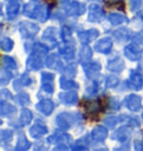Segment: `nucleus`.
<instances>
[{"label":"nucleus","instance_id":"37","mask_svg":"<svg viewBox=\"0 0 143 151\" xmlns=\"http://www.w3.org/2000/svg\"><path fill=\"white\" fill-rule=\"evenodd\" d=\"M120 82V79L116 77V76H109L107 78H106V87L107 88H115L116 86L119 85Z\"/></svg>","mask_w":143,"mask_h":151},{"label":"nucleus","instance_id":"48","mask_svg":"<svg viewBox=\"0 0 143 151\" xmlns=\"http://www.w3.org/2000/svg\"><path fill=\"white\" fill-rule=\"evenodd\" d=\"M134 148H135L136 150H142L143 149V142L135 141L134 142Z\"/></svg>","mask_w":143,"mask_h":151},{"label":"nucleus","instance_id":"15","mask_svg":"<svg viewBox=\"0 0 143 151\" xmlns=\"http://www.w3.org/2000/svg\"><path fill=\"white\" fill-rule=\"evenodd\" d=\"M59 99L62 100V102L67 106L75 104L78 101V96L74 90H69V92H62L59 93Z\"/></svg>","mask_w":143,"mask_h":151},{"label":"nucleus","instance_id":"38","mask_svg":"<svg viewBox=\"0 0 143 151\" xmlns=\"http://www.w3.org/2000/svg\"><path fill=\"white\" fill-rule=\"evenodd\" d=\"M10 69H7V68H4L1 70V83L2 85H6V82H9V80L12 78V75L10 73Z\"/></svg>","mask_w":143,"mask_h":151},{"label":"nucleus","instance_id":"21","mask_svg":"<svg viewBox=\"0 0 143 151\" xmlns=\"http://www.w3.org/2000/svg\"><path fill=\"white\" fill-rule=\"evenodd\" d=\"M85 110L90 113L91 116H95L100 112L101 110V102L98 100H91V101H87L85 102Z\"/></svg>","mask_w":143,"mask_h":151},{"label":"nucleus","instance_id":"47","mask_svg":"<svg viewBox=\"0 0 143 151\" xmlns=\"http://www.w3.org/2000/svg\"><path fill=\"white\" fill-rule=\"evenodd\" d=\"M12 97H11V94L9 93V91H7V90H2L1 91V100H4V101H9V99H11Z\"/></svg>","mask_w":143,"mask_h":151},{"label":"nucleus","instance_id":"25","mask_svg":"<svg viewBox=\"0 0 143 151\" xmlns=\"http://www.w3.org/2000/svg\"><path fill=\"white\" fill-rule=\"evenodd\" d=\"M45 63H46V66L48 68H52V69H61L59 67H63L61 66L62 63H61V60H59L57 55H50V56H48L46 58V60H45Z\"/></svg>","mask_w":143,"mask_h":151},{"label":"nucleus","instance_id":"32","mask_svg":"<svg viewBox=\"0 0 143 151\" xmlns=\"http://www.w3.org/2000/svg\"><path fill=\"white\" fill-rule=\"evenodd\" d=\"M12 139V132L10 130H1L0 132V140H1V143L2 145H7L9 143Z\"/></svg>","mask_w":143,"mask_h":151},{"label":"nucleus","instance_id":"44","mask_svg":"<svg viewBox=\"0 0 143 151\" xmlns=\"http://www.w3.org/2000/svg\"><path fill=\"white\" fill-rule=\"evenodd\" d=\"M109 107H110L112 110H119L120 109V102L117 101V99H115V98H111L110 101H109Z\"/></svg>","mask_w":143,"mask_h":151},{"label":"nucleus","instance_id":"41","mask_svg":"<svg viewBox=\"0 0 143 151\" xmlns=\"http://www.w3.org/2000/svg\"><path fill=\"white\" fill-rule=\"evenodd\" d=\"M64 73L67 76V77H74L76 75V67L74 65H69L67 66L65 69H64Z\"/></svg>","mask_w":143,"mask_h":151},{"label":"nucleus","instance_id":"24","mask_svg":"<svg viewBox=\"0 0 143 151\" xmlns=\"http://www.w3.org/2000/svg\"><path fill=\"white\" fill-rule=\"evenodd\" d=\"M59 53L62 55V57L67 60V61H71L74 59V56H75V48L73 46H69V45H66L59 49Z\"/></svg>","mask_w":143,"mask_h":151},{"label":"nucleus","instance_id":"13","mask_svg":"<svg viewBox=\"0 0 143 151\" xmlns=\"http://www.w3.org/2000/svg\"><path fill=\"white\" fill-rule=\"evenodd\" d=\"M97 37H98V31L96 29H90V30L78 32V38H80V40L83 45H88Z\"/></svg>","mask_w":143,"mask_h":151},{"label":"nucleus","instance_id":"28","mask_svg":"<svg viewBox=\"0 0 143 151\" xmlns=\"http://www.w3.org/2000/svg\"><path fill=\"white\" fill-rule=\"evenodd\" d=\"M31 119H33V113L30 112L28 109H23L19 118L20 126H27V124H29V122L31 121Z\"/></svg>","mask_w":143,"mask_h":151},{"label":"nucleus","instance_id":"30","mask_svg":"<svg viewBox=\"0 0 143 151\" xmlns=\"http://www.w3.org/2000/svg\"><path fill=\"white\" fill-rule=\"evenodd\" d=\"M109 21L113 26H119V24H123V22H126L128 19H126V17H124V16L120 14H112L109 16Z\"/></svg>","mask_w":143,"mask_h":151},{"label":"nucleus","instance_id":"45","mask_svg":"<svg viewBox=\"0 0 143 151\" xmlns=\"http://www.w3.org/2000/svg\"><path fill=\"white\" fill-rule=\"evenodd\" d=\"M130 4H131V9L138 10L142 6V0H130Z\"/></svg>","mask_w":143,"mask_h":151},{"label":"nucleus","instance_id":"39","mask_svg":"<svg viewBox=\"0 0 143 151\" xmlns=\"http://www.w3.org/2000/svg\"><path fill=\"white\" fill-rule=\"evenodd\" d=\"M120 118L121 117H113V116H111V117H107V118L104 120V123L107 126V128H114L116 126V123L120 121Z\"/></svg>","mask_w":143,"mask_h":151},{"label":"nucleus","instance_id":"35","mask_svg":"<svg viewBox=\"0 0 143 151\" xmlns=\"http://www.w3.org/2000/svg\"><path fill=\"white\" fill-rule=\"evenodd\" d=\"M114 36L120 40H128L130 37V31L129 29H125V28H121L119 30H116L114 32Z\"/></svg>","mask_w":143,"mask_h":151},{"label":"nucleus","instance_id":"2","mask_svg":"<svg viewBox=\"0 0 143 151\" xmlns=\"http://www.w3.org/2000/svg\"><path fill=\"white\" fill-rule=\"evenodd\" d=\"M38 26H36L33 22H28V21H24L19 24V32L21 37L25 39H31L37 33H38Z\"/></svg>","mask_w":143,"mask_h":151},{"label":"nucleus","instance_id":"5","mask_svg":"<svg viewBox=\"0 0 143 151\" xmlns=\"http://www.w3.org/2000/svg\"><path fill=\"white\" fill-rule=\"evenodd\" d=\"M124 55L131 61H138L142 57V50L138 45L132 43V45H129L124 48Z\"/></svg>","mask_w":143,"mask_h":151},{"label":"nucleus","instance_id":"17","mask_svg":"<svg viewBox=\"0 0 143 151\" xmlns=\"http://www.w3.org/2000/svg\"><path fill=\"white\" fill-rule=\"evenodd\" d=\"M54 102L52 100H43L39 104H36V109L38 110L39 112H42L45 116H49L54 110Z\"/></svg>","mask_w":143,"mask_h":151},{"label":"nucleus","instance_id":"1","mask_svg":"<svg viewBox=\"0 0 143 151\" xmlns=\"http://www.w3.org/2000/svg\"><path fill=\"white\" fill-rule=\"evenodd\" d=\"M48 142L61 146V147H56V148H55L56 150H58V149L65 150V149H67V146L71 145L72 138H71V136L67 134V133H57V134H54V136L48 138Z\"/></svg>","mask_w":143,"mask_h":151},{"label":"nucleus","instance_id":"6","mask_svg":"<svg viewBox=\"0 0 143 151\" xmlns=\"http://www.w3.org/2000/svg\"><path fill=\"white\" fill-rule=\"evenodd\" d=\"M43 40L48 48L56 46V43H57V29L53 28V27H49V28L46 29L44 31Z\"/></svg>","mask_w":143,"mask_h":151},{"label":"nucleus","instance_id":"43","mask_svg":"<svg viewBox=\"0 0 143 151\" xmlns=\"http://www.w3.org/2000/svg\"><path fill=\"white\" fill-rule=\"evenodd\" d=\"M42 80L44 83H52V81L54 80V75L48 73V72H44L42 75Z\"/></svg>","mask_w":143,"mask_h":151},{"label":"nucleus","instance_id":"33","mask_svg":"<svg viewBox=\"0 0 143 151\" xmlns=\"http://www.w3.org/2000/svg\"><path fill=\"white\" fill-rule=\"evenodd\" d=\"M2 66L7 68V69H16L17 68V63H16L14 58L5 56L4 59H2Z\"/></svg>","mask_w":143,"mask_h":151},{"label":"nucleus","instance_id":"27","mask_svg":"<svg viewBox=\"0 0 143 151\" xmlns=\"http://www.w3.org/2000/svg\"><path fill=\"white\" fill-rule=\"evenodd\" d=\"M16 111V108H15L14 106H11L9 102H7V101H4V100H1V104H0V113H1V116H9L11 114L12 112Z\"/></svg>","mask_w":143,"mask_h":151},{"label":"nucleus","instance_id":"4","mask_svg":"<svg viewBox=\"0 0 143 151\" xmlns=\"http://www.w3.org/2000/svg\"><path fill=\"white\" fill-rule=\"evenodd\" d=\"M76 121L75 119V114H72L68 112H63L59 113L56 117V124L62 129H68L71 128L74 122Z\"/></svg>","mask_w":143,"mask_h":151},{"label":"nucleus","instance_id":"26","mask_svg":"<svg viewBox=\"0 0 143 151\" xmlns=\"http://www.w3.org/2000/svg\"><path fill=\"white\" fill-rule=\"evenodd\" d=\"M92 58V49L87 45H84L81 48V51H80V61H82L83 63L88 62Z\"/></svg>","mask_w":143,"mask_h":151},{"label":"nucleus","instance_id":"3","mask_svg":"<svg viewBox=\"0 0 143 151\" xmlns=\"http://www.w3.org/2000/svg\"><path fill=\"white\" fill-rule=\"evenodd\" d=\"M44 57H45V55H43V53L34 51L33 55H30L27 59V68L29 70H39L45 63Z\"/></svg>","mask_w":143,"mask_h":151},{"label":"nucleus","instance_id":"12","mask_svg":"<svg viewBox=\"0 0 143 151\" xmlns=\"http://www.w3.org/2000/svg\"><path fill=\"white\" fill-rule=\"evenodd\" d=\"M43 7L36 4H27L24 7V14L31 19H38Z\"/></svg>","mask_w":143,"mask_h":151},{"label":"nucleus","instance_id":"40","mask_svg":"<svg viewBox=\"0 0 143 151\" xmlns=\"http://www.w3.org/2000/svg\"><path fill=\"white\" fill-rule=\"evenodd\" d=\"M53 91H54V87H53L52 83H44L42 89H40V93H45V94H52Z\"/></svg>","mask_w":143,"mask_h":151},{"label":"nucleus","instance_id":"9","mask_svg":"<svg viewBox=\"0 0 143 151\" xmlns=\"http://www.w3.org/2000/svg\"><path fill=\"white\" fill-rule=\"evenodd\" d=\"M86 7L84 4L78 1H72L66 7V14L69 16H81L85 12Z\"/></svg>","mask_w":143,"mask_h":151},{"label":"nucleus","instance_id":"20","mask_svg":"<svg viewBox=\"0 0 143 151\" xmlns=\"http://www.w3.org/2000/svg\"><path fill=\"white\" fill-rule=\"evenodd\" d=\"M29 133H30V136L34 138H40L47 133V127L40 122L35 123L33 127L30 128Z\"/></svg>","mask_w":143,"mask_h":151},{"label":"nucleus","instance_id":"16","mask_svg":"<svg viewBox=\"0 0 143 151\" xmlns=\"http://www.w3.org/2000/svg\"><path fill=\"white\" fill-rule=\"evenodd\" d=\"M114 139L120 142H126L131 137V128L130 127H121L114 132Z\"/></svg>","mask_w":143,"mask_h":151},{"label":"nucleus","instance_id":"31","mask_svg":"<svg viewBox=\"0 0 143 151\" xmlns=\"http://www.w3.org/2000/svg\"><path fill=\"white\" fill-rule=\"evenodd\" d=\"M29 147H30V142H29L28 140H27V138L21 133L19 137H18V141H17L16 149H17V150H27V149H29Z\"/></svg>","mask_w":143,"mask_h":151},{"label":"nucleus","instance_id":"46","mask_svg":"<svg viewBox=\"0 0 143 151\" xmlns=\"http://www.w3.org/2000/svg\"><path fill=\"white\" fill-rule=\"evenodd\" d=\"M133 40L136 43H140V45H143V32H139L135 33L133 36Z\"/></svg>","mask_w":143,"mask_h":151},{"label":"nucleus","instance_id":"42","mask_svg":"<svg viewBox=\"0 0 143 151\" xmlns=\"http://www.w3.org/2000/svg\"><path fill=\"white\" fill-rule=\"evenodd\" d=\"M62 38L65 42L71 41L72 39V30H69L68 28H64L62 30Z\"/></svg>","mask_w":143,"mask_h":151},{"label":"nucleus","instance_id":"22","mask_svg":"<svg viewBox=\"0 0 143 151\" xmlns=\"http://www.w3.org/2000/svg\"><path fill=\"white\" fill-rule=\"evenodd\" d=\"M19 11V4L18 0H10L7 4V16L9 19L15 18Z\"/></svg>","mask_w":143,"mask_h":151},{"label":"nucleus","instance_id":"36","mask_svg":"<svg viewBox=\"0 0 143 151\" xmlns=\"http://www.w3.org/2000/svg\"><path fill=\"white\" fill-rule=\"evenodd\" d=\"M0 46H1V49L4 51H10L14 48V41L9 38H4L0 42Z\"/></svg>","mask_w":143,"mask_h":151},{"label":"nucleus","instance_id":"29","mask_svg":"<svg viewBox=\"0 0 143 151\" xmlns=\"http://www.w3.org/2000/svg\"><path fill=\"white\" fill-rule=\"evenodd\" d=\"M61 87L64 90H76L78 88L75 81L71 80V79H67V78H62L61 79Z\"/></svg>","mask_w":143,"mask_h":151},{"label":"nucleus","instance_id":"23","mask_svg":"<svg viewBox=\"0 0 143 151\" xmlns=\"http://www.w3.org/2000/svg\"><path fill=\"white\" fill-rule=\"evenodd\" d=\"M33 83V79L30 78V76L27 75V73H25L20 77L18 80L15 81L14 83V88L16 90H20L21 88H24V87H27V86H30Z\"/></svg>","mask_w":143,"mask_h":151},{"label":"nucleus","instance_id":"8","mask_svg":"<svg viewBox=\"0 0 143 151\" xmlns=\"http://www.w3.org/2000/svg\"><path fill=\"white\" fill-rule=\"evenodd\" d=\"M141 101L142 100H141V98L139 96H136V94H130V96H128L124 99V104L131 111H138L142 107V102Z\"/></svg>","mask_w":143,"mask_h":151},{"label":"nucleus","instance_id":"14","mask_svg":"<svg viewBox=\"0 0 143 151\" xmlns=\"http://www.w3.org/2000/svg\"><path fill=\"white\" fill-rule=\"evenodd\" d=\"M107 70L112 71V72H116V73H120L122 72L124 69V60L120 57H115L113 59H111L107 61Z\"/></svg>","mask_w":143,"mask_h":151},{"label":"nucleus","instance_id":"11","mask_svg":"<svg viewBox=\"0 0 143 151\" xmlns=\"http://www.w3.org/2000/svg\"><path fill=\"white\" fill-rule=\"evenodd\" d=\"M126 85L129 88L133 90H140L143 87V78L138 72H132L130 78L126 81Z\"/></svg>","mask_w":143,"mask_h":151},{"label":"nucleus","instance_id":"19","mask_svg":"<svg viewBox=\"0 0 143 151\" xmlns=\"http://www.w3.org/2000/svg\"><path fill=\"white\" fill-rule=\"evenodd\" d=\"M83 69H84L87 77H92V76L96 75L101 70V65L100 62L97 61H92V62L88 61L83 63Z\"/></svg>","mask_w":143,"mask_h":151},{"label":"nucleus","instance_id":"34","mask_svg":"<svg viewBox=\"0 0 143 151\" xmlns=\"http://www.w3.org/2000/svg\"><path fill=\"white\" fill-rule=\"evenodd\" d=\"M16 101L20 106H26L30 102V99H29V96L26 92H19L16 97Z\"/></svg>","mask_w":143,"mask_h":151},{"label":"nucleus","instance_id":"10","mask_svg":"<svg viewBox=\"0 0 143 151\" xmlns=\"http://www.w3.org/2000/svg\"><path fill=\"white\" fill-rule=\"evenodd\" d=\"M112 47H113V41L110 38H103L95 43L96 51L100 52V53H104V55L110 53V51L112 50Z\"/></svg>","mask_w":143,"mask_h":151},{"label":"nucleus","instance_id":"18","mask_svg":"<svg viewBox=\"0 0 143 151\" xmlns=\"http://www.w3.org/2000/svg\"><path fill=\"white\" fill-rule=\"evenodd\" d=\"M91 138L96 142H103L107 138V130L104 127H96L93 129L91 133Z\"/></svg>","mask_w":143,"mask_h":151},{"label":"nucleus","instance_id":"7","mask_svg":"<svg viewBox=\"0 0 143 151\" xmlns=\"http://www.w3.org/2000/svg\"><path fill=\"white\" fill-rule=\"evenodd\" d=\"M104 17V11L98 5L92 4L88 7V20L91 22H100Z\"/></svg>","mask_w":143,"mask_h":151}]
</instances>
